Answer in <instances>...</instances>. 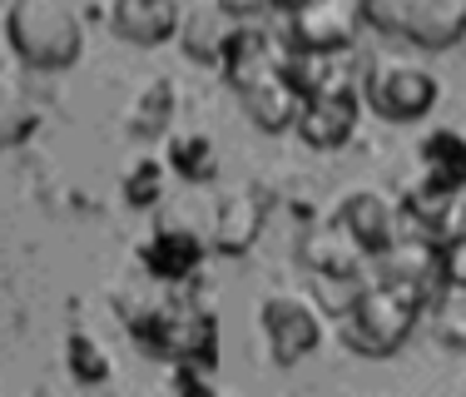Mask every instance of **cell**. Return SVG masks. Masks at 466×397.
Segmentation results:
<instances>
[{"instance_id":"6","label":"cell","mask_w":466,"mask_h":397,"mask_svg":"<svg viewBox=\"0 0 466 397\" xmlns=\"http://www.w3.org/2000/svg\"><path fill=\"white\" fill-rule=\"evenodd\" d=\"M358 115H362V95L352 80H332L323 90L303 95V109H298V135L308 139L313 149H338L352 139L358 129Z\"/></svg>"},{"instance_id":"17","label":"cell","mask_w":466,"mask_h":397,"mask_svg":"<svg viewBox=\"0 0 466 397\" xmlns=\"http://www.w3.org/2000/svg\"><path fill=\"white\" fill-rule=\"evenodd\" d=\"M184 30V55L188 60H204V65H218L224 60V46H228V30H233V15L228 10H194V15L179 20Z\"/></svg>"},{"instance_id":"12","label":"cell","mask_w":466,"mask_h":397,"mask_svg":"<svg viewBox=\"0 0 466 397\" xmlns=\"http://www.w3.org/2000/svg\"><path fill=\"white\" fill-rule=\"evenodd\" d=\"M417 164H421V179H417L421 189L461 194L466 189V135L451 125H437L431 135H421Z\"/></svg>"},{"instance_id":"11","label":"cell","mask_w":466,"mask_h":397,"mask_svg":"<svg viewBox=\"0 0 466 397\" xmlns=\"http://www.w3.org/2000/svg\"><path fill=\"white\" fill-rule=\"evenodd\" d=\"M139 259H144V269H149L154 283H184V279H194V269L204 263V239L184 224H169V229L144 239Z\"/></svg>"},{"instance_id":"14","label":"cell","mask_w":466,"mask_h":397,"mask_svg":"<svg viewBox=\"0 0 466 397\" xmlns=\"http://www.w3.org/2000/svg\"><path fill=\"white\" fill-rule=\"evenodd\" d=\"M303 259L313 263V273H318L323 283H338V279H352V283H358V279H362V259H368V249H362L358 239H352L348 229L332 219L328 229H318V234L303 244Z\"/></svg>"},{"instance_id":"2","label":"cell","mask_w":466,"mask_h":397,"mask_svg":"<svg viewBox=\"0 0 466 397\" xmlns=\"http://www.w3.org/2000/svg\"><path fill=\"white\" fill-rule=\"evenodd\" d=\"M417 318H421V298L387 279H372L338 308V338L358 358H387L412 338Z\"/></svg>"},{"instance_id":"23","label":"cell","mask_w":466,"mask_h":397,"mask_svg":"<svg viewBox=\"0 0 466 397\" xmlns=\"http://www.w3.org/2000/svg\"><path fill=\"white\" fill-rule=\"evenodd\" d=\"M279 5H283V10H293V5H303V0H279Z\"/></svg>"},{"instance_id":"9","label":"cell","mask_w":466,"mask_h":397,"mask_svg":"<svg viewBox=\"0 0 466 397\" xmlns=\"http://www.w3.org/2000/svg\"><path fill=\"white\" fill-rule=\"evenodd\" d=\"M332 219L368 249V259H377L397 239V198L382 184H352V189H342Z\"/></svg>"},{"instance_id":"20","label":"cell","mask_w":466,"mask_h":397,"mask_svg":"<svg viewBox=\"0 0 466 397\" xmlns=\"http://www.w3.org/2000/svg\"><path fill=\"white\" fill-rule=\"evenodd\" d=\"M437 333L441 343L466 348V289H447L437 298Z\"/></svg>"},{"instance_id":"5","label":"cell","mask_w":466,"mask_h":397,"mask_svg":"<svg viewBox=\"0 0 466 397\" xmlns=\"http://www.w3.org/2000/svg\"><path fill=\"white\" fill-rule=\"evenodd\" d=\"M258 333H263L268 358L279 368H293V362H303L308 352L323 343V303L308 298L303 289L268 293L258 308Z\"/></svg>"},{"instance_id":"16","label":"cell","mask_w":466,"mask_h":397,"mask_svg":"<svg viewBox=\"0 0 466 397\" xmlns=\"http://www.w3.org/2000/svg\"><path fill=\"white\" fill-rule=\"evenodd\" d=\"M174 109H179V90H174L164 75H154V80H144L135 90V99H129L125 125H129V135L154 139V135H164V129L174 125Z\"/></svg>"},{"instance_id":"22","label":"cell","mask_w":466,"mask_h":397,"mask_svg":"<svg viewBox=\"0 0 466 397\" xmlns=\"http://www.w3.org/2000/svg\"><path fill=\"white\" fill-rule=\"evenodd\" d=\"M268 5H279V0H218V10H228L233 20H253L258 10H268Z\"/></svg>"},{"instance_id":"18","label":"cell","mask_w":466,"mask_h":397,"mask_svg":"<svg viewBox=\"0 0 466 397\" xmlns=\"http://www.w3.org/2000/svg\"><path fill=\"white\" fill-rule=\"evenodd\" d=\"M169 169L174 174H184V179H194V184H204V179H214L218 174V149H214V135L208 129H179V135L169 139Z\"/></svg>"},{"instance_id":"7","label":"cell","mask_w":466,"mask_h":397,"mask_svg":"<svg viewBox=\"0 0 466 397\" xmlns=\"http://www.w3.org/2000/svg\"><path fill=\"white\" fill-rule=\"evenodd\" d=\"M362 20V0H303L293 5V25H288V46L298 50H323V55H342L352 46Z\"/></svg>"},{"instance_id":"3","label":"cell","mask_w":466,"mask_h":397,"mask_svg":"<svg viewBox=\"0 0 466 397\" xmlns=\"http://www.w3.org/2000/svg\"><path fill=\"white\" fill-rule=\"evenodd\" d=\"M362 20L417 50H451L466 40V0H362Z\"/></svg>"},{"instance_id":"19","label":"cell","mask_w":466,"mask_h":397,"mask_svg":"<svg viewBox=\"0 0 466 397\" xmlns=\"http://www.w3.org/2000/svg\"><path fill=\"white\" fill-rule=\"evenodd\" d=\"M65 368H70L75 382H105L109 372H115V358L105 352L95 333H70V343H65Z\"/></svg>"},{"instance_id":"1","label":"cell","mask_w":466,"mask_h":397,"mask_svg":"<svg viewBox=\"0 0 466 397\" xmlns=\"http://www.w3.org/2000/svg\"><path fill=\"white\" fill-rule=\"evenodd\" d=\"M5 40L25 70H70L85 55V20L75 0H10Z\"/></svg>"},{"instance_id":"10","label":"cell","mask_w":466,"mask_h":397,"mask_svg":"<svg viewBox=\"0 0 466 397\" xmlns=\"http://www.w3.org/2000/svg\"><path fill=\"white\" fill-rule=\"evenodd\" d=\"M179 20H184L179 0H115L109 5V30L119 40H129V46H144V50L174 40Z\"/></svg>"},{"instance_id":"13","label":"cell","mask_w":466,"mask_h":397,"mask_svg":"<svg viewBox=\"0 0 466 397\" xmlns=\"http://www.w3.org/2000/svg\"><path fill=\"white\" fill-rule=\"evenodd\" d=\"M263 219H268V204H263V194L253 189V184H238L233 194L218 198V214H214V239L224 253H243L258 239Z\"/></svg>"},{"instance_id":"8","label":"cell","mask_w":466,"mask_h":397,"mask_svg":"<svg viewBox=\"0 0 466 397\" xmlns=\"http://www.w3.org/2000/svg\"><path fill=\"white\" fill-rule=\"evenodd\" d=\"M233 90H238L243 115H248L258 129H268V135H279V129H293V125H298L303 90L288 80L283 60H279V65H263V70H253V75H243Z\"/></svg>"},{"instance_id":"4","label":"cell","mask_w":466,"mask_h":397,"mask_svg":"<svg viewBox=\"0 0 466 397\" xmlns=\"http://www.w3.org/2000/svg\"><path fill=\"white\" fill-rule=\"evenodd\" d=\"M362 99L372 105V115L407 125V119H421L437 109L441 80L412 55H377L362 75Z\"/></svg>"},{"instance_id":"21","label":"cell","mask_w":466,"mask_h":397,"mask_svg":"<svg viewBox=\"0 0 466 397\" xmlns=\"http://www.w3.org/2000/svg\"><path fill=\"white\" fill-rule=\"evenodd\" d=\"M159 189H164V164L159 159H139L135 169L125 174V198L129 204H154V198H159Z\"/></svg>"},{"instance_id":"15","label":"cell","mask_w":466,"mask_h":397,"mask_svg":"<svg viewBox=\"0 0 466 397\" xmlns=\"http://www.w3.org/2000/svg\"><path fill=\"white\" fill-rule=\"evenodd\" d=\"M35 125H40V105H35V95H30V85L20 80L15 70L0 65V149L25 145V139L35 135Z\"/></svg>"}]
</instances>
